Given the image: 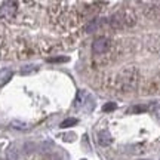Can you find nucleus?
<instances>
[{"label":"nucleus","instance_id":"obj_1","mask_svg":"<svg viewBox=\"0 0 160 160\" xmlns=\"http://www.w3.org/2000/svg\"><path fill=\"white\" fill-rule=\"evenodd\" d=\"M139 83V71L135 67H126L117 76V88L122 92H133L137 91Z\"/></svg>","mask_w":160,"mask_h":160},{"label":"nucleus","instance_id":"obj_2","mask_svg":"<svg viewBox=\"0 0 160 160\" xmlns=\"http://www.w3.org/2000/svg\"><path fill=\"white\" fill-rule=\"evenodd\" d=\"M110 25L114 30H123L129 28L137 22V15L132 9H122V11L116 12L113 17L108 19Z\"/></svg>","mask_w":160,"mask_h":160},{"label":"nucleus","instance_id":"obj_3","mask_svg":"<svg viewBox=\"0 0 160 160\" xmlns=\"http://www.w3.org/2000/svg\"><path fill=\"white\" fill-rule=\"evenodd\" d=\"M18 6H19V2H12V0L3 2L0 5V18L5 21H13L19 9Z\"/></svg>","mask_w":160,"mask_h":160},{"label":"nucleus","instance_id":"obj_4","mask_svg":"<svg viewBox=\"0 0 160 160\" xmlns=\"http://www.w3.org/2000/svg\"><path fill=\"white\" fill-rule=\"evenodd\" d=\"M113 45V42L108 37H98L93 43H92V52L95 55H105L110 51V48Z\"/></svg>","mask_w":160,"mask_h":160},{"label":"nucleus","instance_id":"obj_5","mask_svg":"<svg viewBox=\"0 0 160 160\" xmlns=\"http://www.w3.org/2000/svg\"><path fill=\"white\" fill-rule=\"evenodd\" d=\"M111 142H113V138H111L108 131L98 132V144H99L101 147H108Z\"/></svg>","mask_w":160,"mask_h":160},{"label":"nucleus","instance_id":"obj_6","mask_svg":"<svg viewBox=\"0 0 160 160\" xmlns=\"http://www.w3.org/2000/svg\"><path fill=\"white\" fill-rule=\"evenodd\" d=\"M86 99H88V101L91 99L89 93H88L86 91H79L77 97H76V102H74L76 108H82V107H83V105L86 104Z\"/></svg>","mask_w":160,"mask_h":160},{"label":"nucleus","instance_id":"obj_7","mask_svg":"<svg viewBox=\"0 0 160 160\" xmlns=\"http://www.w3.org/2000/svg\"><path fill=\"white\" fill-rule=\"evenodd\" d=\"M12 76H13L12 70H2L0 71V88H3L12 79Z\"/></svg>","mask_w":160,"mask_h":160},{"label":"nucleus","instance_id":"obj_8","mask_svg":"<svg viewBox=\"0 0 160 160\" xmlns=\"http://www.w3.org/2000/svg\"><path fill=\"white\" fill-rule=\"evenodd\" d=\"M150 110V105H135L132 108L128 110V113L131 114H138V113H144V111H148Z\"/></svg>","mask_w":160,"mask_h":160},{"label":"nucleus","instance_id":"obj_9","mask_svg":"<svg viewBox=\"0 0 160 160\" xmlns=\"http://www.w3.org/2000/svg\"><path fill=\"white\" fill-rule=\"evenodd\" d=\"M37 70H39V67H37V65H33V64H31V65H25V67H22V68H21V74H22V76L31 74V73H36Z\"/></svg>","mask_w":160,"mask_h":160},{"label":"nucleus","instance_id":"obj_10","mask_svg":"<svg viewBox=\"0 0 160 160\" xmlns=\"http://www.w3.org/2000/svg\"><path fill=\"white\" fill-rule=\"evenodd\" d=\"M99 21L98 19H91V24H88V27H86V33H95L97 28L99 27Z\"/></svg>","mask_w":160,"mask_h":160},{"label":"nucleus","instance_id":"obj_11","mask_svg":"<svg viewBox=\"0 0 160 160\" xmlns=\"http://www.w3.org/2000/svg\"><path fill=\"white\" fill-rule=\"evenodd\" d=\"M77 122H79V120L77 119H74V117H70V119H65L62 122V123H61V128H62V129H67V128H71V126H74V125H77Z\"/></svg>","mask_w":160,"mask_h":160},{"label":"nucleus","instance_id":"obj_12","mask_svg":"<svg viewBox=\"0 0 160 160\" xmlns=\"http://www.w3.org/2000/svg\"><path fill=\"white\" fill-rule=\"evenodd\" d=\"M68 57H51L48 58V62H67Z\"/></svg>","mask_w":160,"mask_h":160},{"label":"nucleus","instance_id":"obj_13","mask_svg":"<svg viewBox=\"0 0 160 160\" xmlns=\"http://www.w3.org/2000/svg\"><path fill=\"white\" fill-rule=\"evenodd\" d=\"M12 128H15V129H19V131H25L28 126L25 125V123H22V122H12Z\"/></svg>","mask_w":160,"mask_h":160},{"label":"nucleus","instance_id":"obj_14","mask_svg":"<svg viewBox=\"0 0 160 160\" xmlns=\"http://www.w3.org/2000/svg\"><path fill=\"white\" fill-rule=\"evenodd\" d=\"M116 108H117V105H116L114 102H107L102 107V111H104V113H108V111H114Z\"/></svg>","mask_w":160,"mask_h":160},{"label":"nucleus","instance_id":"obj_15","mask_svg":"<svg viewBox=\"0 0 160 160\" xmlns=\"http://www.w3.org/2000/svg\"><path fill=\"white\" fill-rule=\"evenodd\" d=\"M64 139H65V141H67V139H68V141H73V139H74V135H73V133H70L68 137H67V135H64Z\"/></svg>","mask_w":160,"mask_h":160},{"label":"nucleus","instance_id":"obj_16","mask_svg":"<svg viewBox=\"0 0 160 160\" xmlns=\"http://www.w3.org/2000/svg\"><path fill=\"white\" fill-rule=\"evenodd\" d=\"M83 160H85V159H83Z\"/></svg>","mask_w":160,"mask_h":160}]
</instances>
